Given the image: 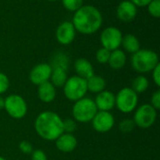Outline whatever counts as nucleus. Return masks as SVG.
Masks as SVG:
<instances>
[{"mask_svg": "<svg viewBox=\"0 0 160 160\" xmlns=\"http://www.w3.org/2000/svg\"><path fill=\"white\" fill-rule=\"evenodd\" d=\"M9 88V79L8 77L3 73L0 72V95L6 93Z\"/></svg>", "mask_w": 160, "mask_h": 160, "instance_id": "c85d7f7f", "label": "nucleus"}, {"mask_svg": "<svg viewBox=\"0 0 160 160\" xmlns=\"http://www.w3.org/2000/svg\"><path fill=\"white\" fill-rule=\"evenodd\" d=\"M149 81L148 79L143 76V75H139L137 76L133 82H132V87L131 89L136 93V94H142L145 92L149 88Z\"/></svg>", "mask_w": 160, "mask_h": 160, "instance_id": "4be33fe9", "label": "nucleus"}, {"mask_svg": "<svg viewBox=\"0 0 160 160\" xmlns=\"http://www.w3.org/2000/svg\"><path fill=\"white\" fill-rule=\"evenodd\" d=\"M153 81L155 82V84L159 87L160 86V64H158L153 70Z\"/></svg>", "mask_w": 160, "mask_h": 160, "instance_id": "473e14b6", "label": "nucleus"}, {"mask_svg": "<svg viewBox=\"0 0 160 160\" xmlns=\"http://www.w3.org/2000/svg\"><path fill=\"white\" fill-rule=\"evenodd\" d=\"M130 1L138 8V7H147V5L152 0H130Z\"/></svg>", "mask_w": 160, "mask_h": 160, "instance_id": "72a5a7b5", "label": "nucleus"}, {"mask_svg": "<svg viewBox=\"0 0 160 160\" xmlns=\"http://www.w3.org/2000/svg\"><path fill=\"white\" fill-rule=\"evenodd\" d=\"M34 127L37 134L49 142H54L64 133L62 118L52 111L40 112L35 120Z\"/></svg>", "mask_w": 160, "mask_h": 160, "instance_id": "f03ea898", "label": "nucleus"}, {"mask_svg": "<svg viewBox=\"0 0 160 160\" xmlns=\"http://www.w3.org/2000/svg\"><path fill=\"white\" fill-rule=\"evenodd\" d=\"M52 67L47 63H40L36 65L29 73V80L35 85H39L43 82H49L52 74Z\"/></svg>", "mask_w": 160, "mask_h": 160, "instance_id": "9b49d317", "label": "nucleus"}, {"mask_svg": "<svg viewBox=\"0 0 160 160\" xmlns=\"http://www.w3.org/2000/svg\"><path fill=\"white\" fill-rule=\"evenodd\" d=\"M48 1H51V2H53V1H57V0H48Z\"/></svg>", "mask_w": 160, "mask_h": 160, "instance_id": "e433bc0d", "label": "nucleus"}, {"mask_svg": "<svg viewBox=\"0 0 160 160\" xmlns=\"http://www.w3.org/2000/svg\"><path fill=\"white\" fill-rule=\"evenodd\" d=\"M4 109L13 119H22L27 113L26 101L22 97L16 94H11L5 98Z\"/></svg>", "mask_w": 160, "mask_h": 160, "instance_id": "6e6552de", "label": "nucleus"}, {"mask_svg": "<svg viewBox=\"0 0 160 160\" xmlns=\"http://www.w3.org/2000/svg\"><path fill=\"white\" fill-rule=\"evenodd\" d=\"M158 111L151 104H142L140 107L136 108L133 121L135 126L140 128H149L157 121Z\"/></svg>", "mask_w": 160, "mask_h": 160, "instance_id": "0eeeda50", "label": "nucleus"}, {"mask_svg": "<svg viewBox=\"0 0 160 160\" xmlns=\"http://www.w3.org/2000/svg\"><path fill=\"white\" fill-rule=\"evenodd\" d=\"M77 122L74 119H65L63 120V129H64V133H70L73 134V132L76 130L77 128Z\"/></svg>", "mask_w": 160, "mask_h": 160, "instance_id": "cd10ccee", "label": "nucleus"}, {"mask_svg": "<svg viewBox=\"0 0 160 160\" xmlns=\"http://www.w3.org/2000/svg\"><path fill=\"white\" fill-rule=\"evenodd\" d=\"M121 46H123V49L129 52V53H135L141 49V44L137 37L133 34H127L123 36Z\"/></svg>", "mask_w": 160, "mask_h": 160, "instance_id": "6ab92c4d", "label": "nucleus"}, {"mask_svg": "<svg viewBox=\"0 0 160 160\" xmlns=\"http://www.w3.org/2000/svg\"><path fill=\"white\" fill-rule=\"evenodd\" d=\"M98 111L110 112L115 107V95L109 90L98 93L94 100Z\"/></svg>", "mask_w": 160, "mask_h": 160, "instance_id": "4468645a", "label": "nucleus"}, {"mask_svg": "<svg viewBox=\"0 0 160 160\" xmlns=\"http://www.w3.org/2000/svg\"><path fill=\"white\" fill-rule=\"evenodd\" d=\"M74 69L77 76L87 80L94 75V68L92 64L85 58H79L74 63Z\"/></svg>", "mask_w": 160, "mask_h": 160, "instance_id": "f3484780", "label": "nucleus"}, {"mask_svg": "<svg viewBox=\"0 0 160 160\" xmlns=\"http://www.w3.org/2000/svg\"><path fill=\"white\" fill-rule=\"evenodd\" d=\"M102 22V14L98 8L91 5H83L74 12L71 22L76 32L83 35H92L100 29Z\"/></svg>", "mask_w": 160, "mask_h": 160, "instance_id": "f257e3e1", "label": "nucleus"}, {"mask_svg": "<svg viewBox=\"0 0 160 160\" xmlns=\"http://www.w3.org/2000/svg\"><path fill=\"white\" fill-rule=\"evenodd\" d=\"M135 123L133 121V119H129V118H126L123 119L120 123H119V129L124 132V133H129L132 130H134L135 128Z\"/></svg>", "mask_w": 160, "mask_h": 160, "instance_id": "393cba45", "label": "nucleus"}, {"mask_svg": "<svg viewBox=\"0 0 160 160\" xmlns=\"http://www.w3.org/2000/svg\"><path fill=\"white\" fill-rule=\"evenodd\" d=\"M149 14L154 18L160 17V0H152L147 5Z\"/></svg>", "mask_w": 160, "mask_h": 160, "instance_id": "a878e982", "label": "nucleus"}, {"mask_svg": "<svg viewBox=\"0 0 160 160\" xmlns=\"http://www.w3.org/2000/svg\"><path fill=\"white\" fill-rule=\"evenodd\" d=\"M139 97L130 87L122 88L115 96V107L123 113H130L136 110Z\"/></svg>", "mask_w": 160, "mask_h": 160, "instance_id": "423d86ee", "label": "nucleus"}, {"mask_svg": "<svg viewBox=\"0 0 160 160\" xmlns=\"http://www.w3.org/2000/svg\"><path fill=\"white\" fill-rule=\"evenodd\" d=\"M38 97L44 103H51L56 98V88L52 82H46L38 86Z\"/></svg>", "mask_w": 160, "mask_h": 160, "instance_id": "dca6fc26", "label": "nucleus"}, {"mask_svg": "<svg viewBox=\"0 0 160 160\" xmlns=\"http://www.w3.org/2000/svg\"><path fill=\"white\" fill-rule=\"evenodd\" d=\"M92 125L94 129L98 133H107L114 126V117L110 112L98 111L94 118L92 119Z\"/></svg>", "mask_w": 160, "mask_h": 160, "instance_id": "9d476101", "label": "nucleus"}, {"mask_svg": "<svg viewBox=\"0 0 160 160\" xmlns=\"http://www.w3.org/2000/svg\"><path fill=\"white\" fill-rule=\"evenodd\" d=\"M98 112L94 100L90 98H82L75 101L72 107L73 119L78 123H89Z\"/></svg>", "mask_w": 160, "mask_h": 160, "instance_id": "20e7f679", "label": "nucleus"}, {"mask_svg": "<svg viewBox=\"0 0 160 160\" xmlns=\"http://www.w3.org/2000/svg\"><path fill=\"white\" fill-rule=\"evenodd\" d=\"M123 34L117 27L109 26L100 34V43L103 48L110 52L119 49L122 43Z\"/></svg>", "mask_w": 160, "mask_h": 160, "instance_id": "1a4fd4ad", "label": "nucleus"}, {"mask_svg": "<svg viewBox=\"0 0 160 160\" xmlns=\"http://www.w3.org/2000/svg\"><path fill=\"white\" fill-rule=\"evenodd\" d=\"M76 37V29L73 23L69 21L61 22L55 32L56 40L62 45H68L72 43Z\"/></svg>", "mask_w": 160, "mask_h": 160, "instance_id": "f8f14e48", "label": "nucleus"}, {"mask_svg": "<svg viewBox=\"0 0 160 160\" xmlns=\"http://www.w3.org/2000/svg\"><path fill=\"white\" fill-rule=\"evenodd\" d=\"M110 54H111V52L102 47L97 51L96 59L99 64H107L110 58Z\"/></svg>", "mask_w": 160, "mask_h": 160, "instance_id": "bb28decb", "label": "nucleus"}, {"mask_svg": "<svg viewBox=\"0 0 160 160\" xmlns=\"http://www.w3.org/2000/svg\"><path fill=\"white\" fill-rule=\"evenodd\" d=\"M151 105L158 111L160 109V91L157 90L151 98Z\"/></svg>", "mask_w": 160, "mask_h": 160, "instance_id": "7c9ffc66", "label": "nucleus"}, {"mask_svg": "<svg viewBox=\"0 0 160 160\" xmlns=\"http://www.w3.org/2000/svg\"><path fill=\"white\" fill-rule=\"evenodd\" d=\"M54 142L56 148L63 153H70L77 147V139L70 133H63Z\"/></svg>", "mask_w": 160, "mask_h": 160, "instance_id": "2eb2a0df", "label": "nucleus"}, {"mask_svg": "<svg viewBox=\"0 0 160 160\" xmlns=\"http://www.w3.org/2000/svg\"><path fill=\"white\" fill-rule=\"evenodd\" d=\"M52 74H51V82L55 88L63 87L68 80L67 70L61 68H52Z\"/></svg>", "mask_w": 160, "mask_h": 160, "instance_id": "412c9836", "label": "nucleus"}, {"mask_svg": "<svg viewBox=\"0 0 160 160\" xmlns=\"http://www.w3.org/2000/svg\"><path fill=\"white\" fill-rule=\"evenodd\" d=\"M87 90L91 93L98 94L105 90L106 88V81L103 77L98 75H93L89 79L86 80Z\"/></svg>", "mask_w": 160, "mask_h": 160, "instance_id": "aec40b11", "label": "nucleus"}, {"mask_svg": "<svg viewBox=\"0 0 160 160\" xmlns=\"http://www.w3.org/2000/svg\"><path fill=\"white\" fill-rule=\"evenodd\" d=\"M31 160H47V156L42 150H34L31 154Z\"/></svg>", "mask_w": 160, "mask_h": 160, "instance_id": "2f4dec72", "label": "nucleus"}, {"mask_svg": "<svg viewBox=\"0 0 160 160\" xmlns=\"http://www.w3.org/2000/svg\"><path fill=\"white\" fill-rule=\"evenodd\" d=\"M0 160H7L5 158H3V157H0Z\"/></svg>", "mask_w": 160, "mask_h": 160, "instance_id": "c9c22d12", "label": "nucleus"}, {"mask_svg": "<svg viewBox=\"0 0 160 160\" xmlns=\"http://www.w3.org/2000/svg\"><path fill=\"white\" fill-rule=\"evenodd\" d=\"M62 4L67 10L75 12L83 6V0H62Z\"/></svg>", "mask_w": 160, "mask_h": 160, "instance_id": "b1692460", "label": "nucleus"}, {"mask_svg": "<svg viewBox=\"0 0 160 160\" xmlns=\"http://www.w3.org/2000/svg\"><path fill=\"white\" fill-rule=\"evenodd\" d=\"M64 95L67 99L70 101H77L85 97L87 90V83L86 80L75 75L68 78L66 83L63 86Z\"/></svg>", "mask_w": 160, "mask_h": 160, "instance_id": "39448f33", "label": "nucleus"}, {"mask_svg": "<svg viewBox=\"0 0 160 160\" xmlns=\"http://www.w3.org/2000/svg\"><path fill=\"white\" fill-rule=\"evenodd\" d=\"M158 64L159 58L158 53L149 49H140L131 57V66L139 73H148Z\"/></svg>", "mask_w": 160, "mask_h": 160, "instance_id": "7ed1b4c3", "label": "nucleus"}, {"mask_svg": "<svg viewBox=\"0 0 160 160\" xmlns=\"http://www.w3.org/2000/svg\"><path fill=\"white\" fill-rule=\"evenodd\" d=\"M126 63H127V55L124 51L117 49L111 52L108 64L112 69L119 70L126 66Z\"/></svg>", "mask_w": 160, "mask_h": 160, "instance_id": "a211bd4d", "label": "nucleus"}, {"mask_svg": "<svg viewBox=\"0 0 160 160\" xmlns=\"http://www.w3.org/2000/svg\"><path fill=\"white\" fill-rule=\"evenodd\" d=\"M19 149L22 153L26 154V155L32 154V152L34 151L33 150V144L28 141H22L19 143Z\"/></svg>", "mask_w": 160, "mask_h": 160, "instance_id": "c756f323", "label": "nucleus"}, {"mask_svg": "<svg viewBox=\"0 0 160 160\" xmlns=\"http://www.w3.org/2000/svg\"><path fill=\"white\" fill-rule=\"evenodd\" d=\"M4 105H5V98L0 95V111L4 109Z\"/></svg>", "mask_w": 160, "mask_h": 160, "instance_id": "f704fd0d", "label": "nucleus"}, {"mask_svg": "<svg viewBox=\"0 0 160 160\" xmlns=\"http://www.w3.org/2000/svg\"><path fill=\"white\" fill-rule=\"evenodd\" d=\"M52 68H61L68 70V58L65 53L58 52L52 59Z\"/></svg>", "mask_w": 160, "mask_h": 160, "instance_id": "5701e85b", "label": "nucleus"}, {"mask_svg": "<svg viewBox=\"0 0 160 160\" xmlns=\"http://www.w3.org/2000/svg\"><path fill=\"white\" fill-rule=\"evenodd\" d=\"M116 16L121 22H130L137 16V7L130 0H124L117 6Z\"/></svg>", "mask_w": 160, "mask_h": 160, "instance_id": "ddd939ff", "label": "nucleus"}]
</instances>
